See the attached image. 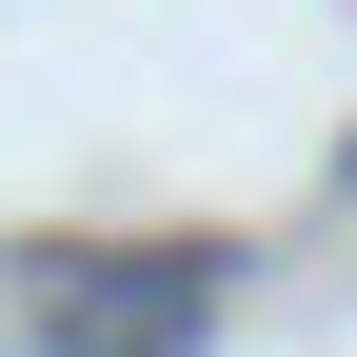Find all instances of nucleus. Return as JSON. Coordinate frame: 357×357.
<instances>
[{"label":"nucleus","instance_id":"nucleus-1","mask_svg":"<svg viewBox=\"0 0 357 357\" xmlns=\"http://www.w3.org/2000/svg\"><path fill=\"white\" fill-rule=\"evenodd\" d=\"M40 318L60 357H178L218 318V258H40Z\"/></svg>","mask_w":357,"mask_h":357}]
</instances>
